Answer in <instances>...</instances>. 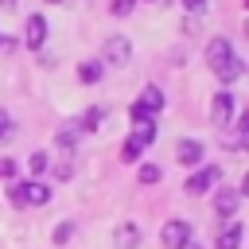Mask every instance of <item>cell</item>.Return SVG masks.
I'll return each mask as SVG.
<instances>
[{
	"instance_id": "52a82bcc",
	"label": "cell",
	"mask_w": 249,
	"mask_h": 249,
	"mask_svg": "<svg viewBox=\"0 0 249 249\" xmlns=\"http://www.w3.org/2000/svg\"><path fill=\"white\" fill-rule=\"evenodd\" d=\"M230 117H233V97L230 93H218L214 105H210V121L222 128V124H230Z\"/></svg>"
},
{
	"instance_id": "7a4b0ae2",
	"label": "cell",
	"mask_w": 249,
	"mask_h": 249,
	"mask_svg": "<svg viewBox=\"0 0 249 249\" xmlns=\"http://www.w3.org/2000/svg\"><path fill=\"white\" fill-rule=\"evenodd\" d=\"M47 198H51V191H47V183H39V179H27V183L12 187V202H16V206H43Z\"/></svg>"
},
{
	"instance_id": "7c38bea8",
	"label": "cell",
	"mask_w": 249,
	"mask_h": 249,
	"mask_svg": "<svg viewBox=\"0 0 249 249\" xmlns=\"http://www.w3.org/2000/svg\"><path fill=\"white\" fill-rule=\"evenodd\" d=\"M241 233H245V230H241L237 222H233V226H226V230L218 233V249H241Z\"/></svg>"
},
{
	"instance_id": "3957f363",
	"label": "cell",
	"mask_w": 249,
	"mask_h": 249,
	"mask_svg": "<svg viewBox=\"0 0 249 249\" xmlns=\"http://www.w3.org/2000/svg\"><path fill=\"white\" fill-rule=\"evenodd\" d=\"M218 179H222V171H218L214 163H210V167H198V171L187 179V195H202V191H210Z\"/></svg>"
},
{
	"instance_id": "7402d4cb",
	"label": "cell",
	"mask_w": 249,
	"mask_h": 249,
	"mask_svg": "<svg viewBox=\"0 0 249 249\" xmlns=\"http://www.w3.org/2000/svg\"><path fill=\"white\" fill-rule=\"evenodd\" d=\"M183 8H187L191 16H202V12H206V0H183Z\"/></svg>"
},
{
	"instance_id": "9c48e42d",
	"label": "cell",
	"mask_w": 249,
	"mask_h": 249,
	"mask_svg": "<svg viewBox=\"0 0 249 249\" xmlns=\"http://www.w3.org/2000/svg\"><path fill=\"white\" fill-rule=\"evenodd\" d=\"M136 105L152 117V113H160V109H163V93H160L156 86H144V93H140V101H136Z\"/></svg>"
},
{
	"instance_id": "cb8c5ba5",
	"label": "cell",
	"mask_w": 249,
	"mask_h": 249,
	"mask_svg": "<svg viewBox=\"0 0 249 249\" xmlns=\"http://www.w3.org/2000/svg\"><path fill=\"white\" fill-rule=\"evenodd\" d=\"M16 175V163L12 160H0V179H12Z\"/></svg>"
},
{
	"instance_id": "ffe728a7",
	"label": "cell",
	"mask_w": 249,
	"mask_h": 249,
	"mask_svg": "<svg viewBox=\"0 0 249 249\" xmlns=\"http://www.w3.org/2000/svg\"><path fill=\"white\" fill-rule=\"evenodd\" d=\"M27 167H31V175H39V171L47 167V156H43V152H31V160H27Z\"/></svg>"
},
{
	"instance_id": "ac0fdd59",
	"label": "cell",
	"mask_w": 249,
	"mask_h": 249,
	"mask_svg": "<svg viewBox=\"0 0 249 249\" xmlns=\"http://www.w3.org/2000/svg\"><path fill=\"white\" fill-rule=\"evenodd\" d=\"M70 233H74V226H70V222H58V226H54V245H66Z\"/></svg>"
},
{
	"instance_id": "d4e9b609",
	"label": "cell",
	"mask_w": 249,
	"mask_h": 249,
	"mask_svg": "<svg viewBox=\"0 0 249 249\" xmlns=\"http://www.w3.org/2000/svg\"><path fill=\"white\" fill-rule=\"evenodd\" d=\"M179 249H198V245H195V237H191V241H187V245H179Z\"/></svg>"
},
{
	"instance_id": "484cf974",
	"label": "cell",
	"mask_w": 249,
	"mask_h": 249,
	"mask_svg": "<svg viewBox=\"0 0 249 249\" xmlns=\"http://www.w3.org/2000/svg\"><path fill=\"white\" fill-rule=\"evenodd\" d=\"M0 4H4V8H12V4H16V0H0Z\"/></svg>"
},
{
	"instance_id": "ba28073f",
	"label": "cell",
	"mask_w": 249,
	"mask_h": 249,
	"mask_svg": "<svg viewBox=\"0 0 249 249\" xmlns=\"http://www.w3.org/2000/svg\"><path fill=\"white\" fill-rule=\"evenodd\" d=\"M23 39H27V47H31V51H35V47H43V39H47V19H43V16H31V19H27Z\"/></svg>"
},
{
	"instance_id": "4fadbf2b",
	"label": "cell",
	"mask_w": 249,
	"mask_h": 249,
	"mask_svg": "<svg viewBox=\"0 0 249 249\" xmlns=\"http://www.w3.org/2000/svg\"><path fill=\"white\" fill-rule=\"evenodd\" d=\"M241 74H245V62H241V58H230V62L218 70V82H226V86H230V82H237Z\"/></svg>"
},
{
	"instance_id": "6da1fadb",
	"label": "cell",
	"mask_w": 249,
	"mask_h": 249,
	"mask_svg": "<svg viewBox=\"0 0 249 249\" xmlns=\"http://www.w3.org/2000/svg\"><path fill=\"white\" fill-rule=\"evenodd\" d=\"M152 140H156V121H152V117H148V121H136V128H132L128 144L121 148V156H124V160H136V156H140Z\"/></svg>"
},
{
	"instance_id": "2e32d148",
	"label": "cell",
	"mask_w": 249,
	"mask_h": 249,
	"mask_svg": "<svg viewBox=\"0 0 249 249\" xmlns=\"http://www.w3.org/2000/svg\"><path fill=\"white\" fill-rule=\"evenodd\" d=\"M136 241H140V237H136V226H132V222L117 230V245H121V249H136Z\"/></svg>"
},
{
	"instance_id": "5b68a950",
	"label": "cell",
	"mask_w": 249,
	"mask_h": 249,
	"mask_svg": "<svg viewBox=\"0 0 249 249\" xmlns=\"http://www.w3.org/2000/svg\"><path fill=\"white\" fill-rule=\"evenodd\" d=\"M230 58H233V47H230V39H214V43L206 47V62H210V70H214V74H218V70H222Z\"/></svg>"
},
{
	"instance_id": "5bb4252c",
	"label": "cell",
	"mask_w": 249,
	"mask_h": 249,
	"mask_svg": "<svg viewBox=\"0 0 249 249\" xmlns=\"http://www.w3.org/2000/svg\"><path fill=\"white\" fill-rule=\"evenodd\" d=\"M78 78H82L86 86L101 82V62H82V66H78Z\"/></svg>"
},
{
	"instance_id": "44dd1931",
	"label": "cell",
	"mask_w": 249,
	"mask_h": 249,
	"mask_svg": "<svg viewBox=\"0 0 249 249\" xmlns=\"http://www.w3.org/2000/svg\"><path fill=\"white\" fill-rule=\"evenodd\" d=\"M136 0H113V16H128Z\"/></svg>"
},
{
	"instance_id": "4316f807",
	"label": "cell",
	"mask_w": 249,
	"mask_h": 249,
	"mask_svg": "<svg viewBox=\"0 0 249 249\" xmlns=\"http://www.w3.org/2000/svg\"><path fill=\"white\" fill-rule=\"evenodd\" d=\"M0 47H8V39H4V35H0Z\"/></svg>"
},
{
	"instance_id": "e0dca14e",
	"label": "cell",
	"mask_w": 249,
	"mask_h": 249,
	"mask_svg": "<svg viewBox=\"0 0 249 249\" xmlns=\"http://www.w3.org/2000/svg\"><path fill=\"white\" fill-rule=\"evenodd\" d=\"M101 117H105V113H101V109L93 105V109H89V113H86V117L78 121V124H82V132H89V128H97V124H101Z\"/></svg>"
},
{
	"instance_id": "8992f818",
	"label": "cell",
	"mask_w": 249,
	"mask_h": 249,
	"mask_svg": "<svg viewBox=\"0 0 249 249\" xmlns=\"http://www.w3.org/2000/svg\"><path fill=\"white\" fill-rule=\"evenodd\" d=\"M187 241H191V226L179 222V218H171V222L163 226V245H167V249H179V245H187Z\"/></svg>"
},
{
	"instance_id": "30bf717a",
	"label": "cell",
	"mask_w": 249,
	"mask_h": 249,
	"mask_svg": "<svg viewBox=\"0 0 249 249\" xmlns=\"http://www.w3.org/2000/svg\"><path fill=\"white\" fill-rule=\"evenodd\" d=\"M175 160H179V163H198V160H202V144H198V140H183V144L175 148Z\"/></svg>"
},
{
	"instance_id": "8fae6325",
	"label": "cell",
	"mask_w": 249,
	"mask_h": 249,
	"mask_svg": "<svg viewBox=\"0 0 249 249\" xmlns=\"http://www.w3.org/2000/svg\"><path fill=\"white\" fill-rule=\"evenodd\" d=\"M214 206H218V214H222V218H230V214L241 206V195H237V191H218Z\"/></svg>"
},
{
	"instance_id": "d6986e66",
	"label": "cell",
	"mask_w": 249,
	"mask_h": 249,
	"mask_svg": "<svg viewBox=\"0 0 249 249\" xmlns=\"http://www.w3.org/2000/svg\"><path fill=\"white\" fill-rule=\"evenodd\" d=\"M140 183H160V167L156 163H144L140 167Z\"/></svg>"
},
{
	"instance_id": "277c9868",
	"label": "cell",
	"mask_w": 249,
	"mask_h": 249,
	"mask_svg": "<svg viewBox=\"0 0 249 249\" xmlns=\"http://www.w3.org/2000/svg\"><path fill=\"white\" fill-rule=\"evenodd\" d=\"M132 58V43L128 39H121V35H113L109 43H105V62H113V66H124Z\"/></svg>"
},
{
	"instance_id": "9a60e30c",
	"label": "cell",
	"mask_w": 249,
	"mask_h": 249,
	"mask_svg": "<svg viewBox=\"0 0 249 249\" xmlns=\"http://www.w3.org/2000/svg\"><path fill=\"white\" fill-rule=\"evenodd\" d=\"M78 136H82V124H66V128H58V148H74Z\"/></svg>"
},
{
	"instance_id": "83f0119b",
	"label": "cell",
	"mask_w": 249,
	"mask_h": 249,
	"mask_svg": "<svg viewBox=\"0 0 249 249\" xmlns=\"http://www.w3.org/2000/svg\"><path fill=\"white\" fill-rule=\"evenodd\" d=\"M47 4H62V0H47Z\"/></svg>"
},
{
	"instance_id": "603a6c76",
	"label": "cell",
	"mask_w": 249,
	"mask_h": 249,
	"mask_svg": "<svg viewBox=\"0 0 249 249\" xmlns=\"http://www.w3.org/2000/svg\"><path fill=\"white\" fill-rule=\"evenodd\" d=\"M8 132H12V117L0 109V140H8Z\"/></svg>"
}]
</instances>
